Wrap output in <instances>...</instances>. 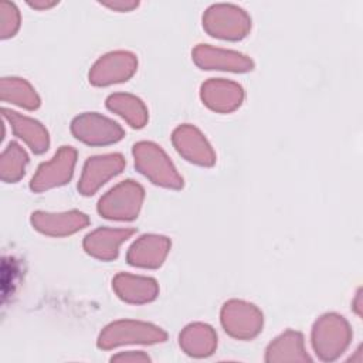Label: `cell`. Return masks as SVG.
<instances>
[{
  "instance_id": "1",
  "label": "cell",
  "mask_w": 363,
  "mask_h": 363,
  "mask_svg": "<svg viewBox=\"0 0 363 363\" xmlns=\"http://www.w3.org/2000/svg\"><path fill=\"white\" fill-rule=\"evenodd\" d=\"M135 156L139 170L155 183L170 187H179L182 184L180 177L157 146L152 143H139L135 146Z\"/></svg>"
},
{
  "instance_id": "2",
  "label": "cell",
  "mask_w": 363,
  "mask_h": 363,
  "mask_svg": "<svg viewBox=\"0 0 363 363\" xmlns=\"http://www.w3.org/2000/svg\"><path fill=\"white\" fill-rule=\"evenodd\" d=\"M142 193V189L130 180L122 183L99 201V211L108 218H133L139 210Z\"/></svg>"
},
{
  "instance_id": "3",
  "label": "cell",
  "mask_w": 363,
  "mask_h": 363,
  "mask_svg": "<svg viewBox=\"0 0 363 363\" xmlns=\"http://www.w3.org/2000/svg\"><path fill=\"white\" fill-rule=\"evenodd\" d=\"M204 26L211 35L223 38H240L245 35L250 21L242 10L233 6H214L206 17Z\"/></svg>"
},
{
  "instance_id": "4",
  "label": "cell",
  "mask_w": 363,
  "mask_h": 363,
  "mask_svg": "<svg viewBox=\"0 0 363 363\" xmlns=\"http://www.w3.org/2000/svg\"><path fill=\"white\" fill-rule=\"evenodd\" d=\"M164 339V333L157 328L145 323L135 322H118L108 328L101 336V346L112 347L122 343H149V342H160Z\"/></svg>"
},
{
  "instance_id": "5",
  "label": "cell",
  "mask_w": 363,
  "mask_h": 363,
  "mask_svg": "<svg viewBox=\"0 0 363 363\" xmlns=\"http://www.w3.org/2000/svg\"><path fill=\"white\" fill-rule=\"evenodd\" d=\"M72 132L78 139L94 145L116 142L122 136V129L115 122L95 113L77 118L72 123Z\"/></svg>"
},
{
  "instance_id": "6",
  "label": "cell",
  "mask_w": 363,
  "mask_h": 363,
  "mask_svg": "<svg viewBox=\"0 0 363 363\" xmlns=\"http://www.w3.org/2000/svg\"><path fill=\"white\" fill-rule=\"evenodd\" d=\"M75 152L71 147H62L55 157L38 167V172L31 180V189L41 191L44 189L65 183L72 173Z\"/></svg>"
},
{
  "instance_id": "7",
  "label": "cell",
  "mask_w": 363,
  "mask_h": 363,
  "mask_svg": "<svg viewBox=\"0 0 363 363\" xmlns=\"http://www.w3.org/2000/svg\"><path fill=\"white\" fill-rule=\"evenodd\" d=\"M261 322V315L251 305L234 301L223 309V325L233 336L251 337L259 330Z\"/></svg>"
},
{
  "instance_id": "8",
  "label": "cell",
  "mask_w": 363,
  "mask_h": 363,
  "mask_svg": "<svg viewBox=\"0 0 363 363\" xmlns=\"http://www.w3.org/2000/svg\"><path fill=\"white\" fill-rule=\"evenodd\" d=\"M123 166V160L119 155H109L101 157H92L88 160L79 189L84 194H91L95 191L106 179L121 172Z\"/></svg>"
},
{
  "instance_id": "9",
  "label": "cell",
  "mask_w": 363,
  "mask_h": 363,
  "mask_svg": "<svg viewBox=\"0 0 363 363\" xmlns=\"http://www.w3.org/2000/svg\"><path fill=\"white\" fill-rule=\"evenodd\" d=\"M135 58L130 54L116 52L106 55L92 69L91 81L98 85H105L126 79L135 69Z\"/></svg>"
},
{
  "instance_id": "10",
  "label": "cell",
  "mask_w": 363,
  "mask_h": 363,
  "mask_svg": "<svg viewBox=\"0 0 363 363\" xmlns=\"http://www.w3.org/2000/svg\"><path fill=\"white\" fill-rule=\"evenodd\" d=\"M3 118L10 123L14 135L23 139L33 152L41 153L47 149V132L37 121L23 116L7 108H3Z\"/></svg>"
},
{
  "instance_id": "11",
  "label": "cell",
  "mask_w": 363,
  "mask_h": 363,
  "mask_svg": "<svg viewBox=\"0 0 363 363\" xmlns=\"http://www.w3.org/2000/svg\"><path fill=\"white\" fill-rule=\"evenodd\" d=\"M174 143L180 153H183L189 160L201 164H211L214 160L211 149L206 143L204 138L194 128H179L174 132Z\"/></svg>"
},
{
  "instance_id": "12",
  "label": "cell",
  "mask_w": 363,
  "mask_h": 363,
  "mask_svg": "<svg viewBox=\"0 0 363 363\" xmlns=\"http://www.w3.org/2000/svg\"><path fill=\"white\" fill-rule=\"evenodd\" d=\"M33 225L45 233L52 235H62L77 231L82 228L88 220L81 213H68V214H45V213H34L33 214Z\"/></svg>"
},
{
  "instance_id": "13",
  "label": "cell",
  "mask_w": 363,
  "mask_h": 363,
  "mask_svg": "<svg viewBox=\"0 0 363 363\" xmlns=\"http://www.w3.org/2000/svg\"><path fill=\"white\" fill-rule=\"evenodd\" d=\"M242 98L241 88L233 82L214 79L203 86V99L217 111H231L240 105Z\"/></svg>"
},
{
  "instance_id": "14",
  "label": "cell",
  "mask_w": 363,
  "mask_h": 363,
  "mask_svg": "<svg viewBox=\"0 0 363 363\" xmlns=\"http://www.w3.org/2000/svg\"><path fill=\"white\" fill-rule=\"evenodd\" d=\"M194 60L197 61V64L206 68L245 71L251 67V61L240 54L223 51V50H214L206 45L196 48Z\"/></svg>"
},
{
  "instance_id": "15",
  "label": "cell",
  "mask_w": 363,
  "mask_h": 363,
  "mask_svg": "<svg viewBox=\"0 0 363 363\" xmlns=\"http://www.w3.org/2000/svg\"><path fill=\"white\" fill-rule=\"evenodd\" d=\"M169 242L163 237H142L129 251V262L142 267H156L162 262Z\"/></svg>"
},
{
  "instance_id": "16",
  "label": "cell",
  "mask_w": 363,
  "mask_h": 363,
  "mask_svg": "<svg viewBox=\"0 0 363 363\" xmlns=\"http://www.w3.org/2000/svg\"><path fill=\"white\" fill-rule=\"evenodd\" d=\"M132 234V230H98L85 240L88 252L99 258H112L116 255L118 245Z\"/></svg>"
},
{
  "instance_id": "17",
  "label": "cell",
  "mask_w": 363,
  "mask_h": 363,
  "mask_svg": "<svg viewBox=\"0 0 363 363\" xmlns=\"http://www.w3.org/2000/svg\"><path fill=\"white\" fill-rule=\"evenodd\" d=\"M0 98L3 102L16 104L26 109H34L40 104L34 89L21 78H3L0 82Z\"/></svg>"
},
{
  "instance_id": "18",
  "label": "cell",
  "mask_w": 363,
  "mask_h": 363,
  "mask_svg": "<svg viewBox=\"0 0 363 363\" xmlns=\"http://www.w3.org/2000/svg\"><path fill=\"white\" fill-rule=\"evenodd\" d=\"M115 289L123 299L130 302L150 301L156 295L155 281L130 275L116 277Z\"/></svg>"
},
{
  "instance_id": "19",
  "label": "cell",
  "mask_w": 363,
  "mask_h": 363,
  "mask_svg": "<svg viewBox=\"0 0 363 363\" xmlns=\"http://www.w3.org/2000/svg\"><path fill=\"white\" fill-rule=\"evenodd\" d=\"M28 157L26 152L14 142H10L0 157V177L6 183L17 182L23 174Z\"/></svg>"
},
{
  "instance_id": "20",
  "label": "cell",
  "mask_w": 363,
  "mask_h": 363,
  "mask_svg": "<svg viewBox=\"0 0 363 363\" xmlns=\"http://www.w3.org/2000/svg\"><path fill=\"white\" fill-rule=\"evenodd\" d=\"M180 342L187 353L194 356H203L211 353L216 343V336L208 326L194 325L184 330Z\"/></svg>"
},
{
  "instance_id": "21",
  "label": "cell",
  "mask_w": 363,
  "mask_h": 363,
  "mask_svg": "<svg viewBox=\"0 0 363 363\" xmlns=\"http://www.w3.org/2000/svg\"><path fill=\"white\" fill-rule=\"evenodd\" d=\"M108 106L121 113L132 126H143L146 121V111L142 102L130 95H112L108 99Z\"/></svg>"
},
{
  "instance_id": "22",
  "label": "cell",
  "mask_w": 363,
  "mask_h": 363,
  "mask_svg": "<svg viewBox=\"0 0 363 363\" xmlns=\"http://www.w3.org/2000/svg\"><path fill=\"white\" fill-rule=\"evenodd\" d=\"M268 360L305 359L302 354V339L298 333L288 332L279 337L268 350Z\"/></svg>"
},
{
  "instance_id": "23",
  "label": "cell",
  "mask_w": 363,
  "mask_h": 363,
  "mask_svg": "<svg viewBox=\"0 0 363 363\" xmlns=\"http://www.w3.org/2000/svg\"><path fill=\"white\" fill-rule=\"evenodd\" d=\"M20 26V14L17 7L10 1L0 3V37L9 38L16 34Z\"/></svg>"
},
{
  "instance_id": "24",
  "label": "cell",
  "mask_w": 363,
  "mask_h": 363,
  "mask_svg": "<svg viewBox=\"0 0 363 363\" xmlns=\"http://www.w3.org/2000/svg\"><path fill=\"white\" fill-rule=\"evenodd\" d=\"M147 356L142 354V353H136V354H119L112 357V360H146Z\"/></svg>"
},
{
  "instance_id": "25",
  "label": "cell",
  "mask_w": 363,
  "mask_h": 363,
  "mask_svg": "<svg viewBox=\"0 0 363 363\" xmlns=\"http://www.w3.org/2000/svg\"><path fill=\"white\" fill-rule=\"evenodd\" d=\"M28 4L33 6V7H35V9H44V7H51L54 3H47V1H45V3H44V1H40V3H38V1H30Z\"/></svg>"
}]
</instances>
